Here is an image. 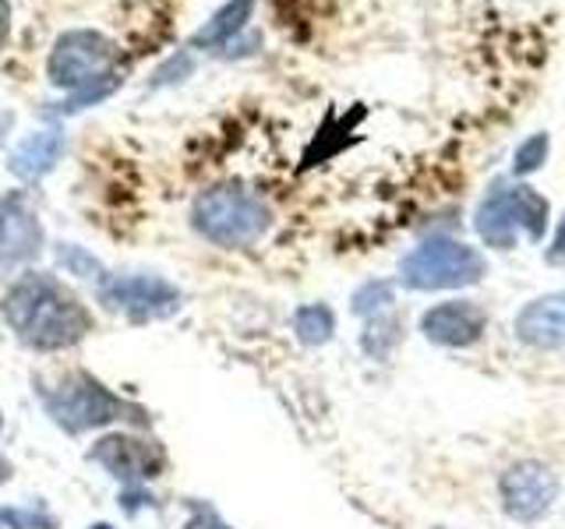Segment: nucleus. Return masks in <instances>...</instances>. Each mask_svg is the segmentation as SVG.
<instances>
[{
  "label": "nucleus",
  "mask_w": 565,
  "mask_h": 529,
  "mask_svg": "<svg viewBox=\"0 0 565 529\" xmlns=\"http://www.w3.org/2000/svg\"><path fill=\"white\" fill-rule=\"evenodd\" d=\"M57 261H61V269L67 272V276H78V279H85V282H99L106 279V269L99 264V258H93L88 251H82L78 244H61L57 247Z\"/></svg>",
  "instance_id": "nucleus-17"
},
{
  "label": "nucleus",
  "mask_w": 565,
  "mask_h": 529,
  "mask_svg": "<svg viewBox=\"0 0 565 529\" xmlns=\"http://www.w3.org/2000/svg\"><path fill=\"white\" fill-rule=\"evenodd\" d=\"M88 463L103 466L120 487H149L152 481L167 473L170 458L167 449L156 438L138 431H106L88 449Z\"/></svg>",
  "instance_id": "nucleus-6"
},
{
  "label": "nucleus",
  "mask_w": 565,
  "mask_h": 529,
  "mask_svg": "<svg viewBox=\"0 0 565 529\" xmlns=\"http://www.w3.org/2000/svg\"><path fill=\"white\" fill-rule=\"evenodd\" d=\"M420 332L438 346H470L484 332V311L467 300H449L420 317Z\"/></svg>",
  "instance_id": "nucleus-10"
},
{
  "label": "nucleus",
  "mask_w": 565,
  "mask_h": 529,
  "mask_svg": "<svg viewBox=\"0 0 565 529\" xmlns=\"http://www.w3.org/2000/svg\"><path fill=\"white\" fill-rule=\"evenodd\" d=\"M88 529H117V526H110V522H93Z\"/></svg>",
  "instance_id": "nucleus-25"
},
{
  "label": "nucleus",
  "mask_w": 565,
  "mask_h": 529,
  "mask_svg": "<svg viewBox=\"0 0 565 529\" xmlns=\"http://www.w3.org/2000/svg\"><path fill=\"white\" fill-rule=\"evenodd\" d=\"M255 11V0H226V4L209 18V22L191 35V46L194 50H212V46H223L226 40L244 29V22L252 18Z\"/></svg>",
  "instance_id": "nucleus-14"
},
{
  "label": "nucleus",
  "mask_w": 565,
  "mask_h": 529,
  "mask_svg": "<svg viewBox=\"0 0 565 529\" xmlns=\"http://www.w3.org/2000/svg\"><path fill=\"white\" fill-rule=\"evenodd\" d=\"M544 163H547V134L537 131L516 149V163H512V170H516L520 176H526V173H537Z\"/></svg>",
  "instance_id": "nucleus-20"
},
{
  "label": "nucleus",
  "mask_w": 565,
  "mask_h": 529,
  "mask_svg": "<svg viewBox=\"0 0 565 529\" xmlns=\"http://www.w3.org/2000/svg\"><path fill=\"white\" fill-rule=\"evenodd\" d=\"M117 46L96 29H71L64 32L50 53L46 75L50 85L75 93L64 110H82L85 102H96L117 88Z\"/></svg>",
  "instance_id": "nucleus-3"
},
{
  "label": "nucleus",
  "mask_w": 565,
  "mask_h": 529,
  "mask_svg": "<svg viewBox=\"0 0 565 529\" xmlns=\"http://www.w3.org/2000/svg\"><path fill=\"white\" fill-rule=\"evenodd\" d=\"M8 332L32 353H64L96 332V314L85 300L50 272H22L0 296Z\"/></svg>",
  "instance_id": "nucleus-1"
},
{
  "label": "nucleus",
  "mask_w": 565,
  "mask_h": 529,
  "mask_svg": "<svg viewBox=\"0 0 565 529\" xmlns=\"http://www.w3.org/2000/svg\"><path fill=\"white\" fill-rule=\"evenodd\" d=\"M4 229H8V223H4V208H0V247H4Z\"/></svg>",
  "instance_id": "nucleus-24"
},
{
  "label": "nucleus",
  "mask_w": 565,
  "mask_h": 529,
  "mask_svg": "<svg viewBox=\"0 0 565 529\" xmlns=\"http://www.w3.org/2000/svg\"><path fill=\"white\" fill-rule=\"evenodd\" d=\"M388 304H393V282H364V287L353 293V314H361V317L379 314Z\"/></svg>",
  "instance_id": "nucleus-19"
},
{
  "label": "nucleus",
  "mask_w": 565,
  "mask_h": 529,
  "mask_svg": "<svg viewBox=\"0 0 565 529\" xmlns=\"http://www.w3.org/2000/svg\"><path fill=\"white\" fill-rule=\"evenodd\" d=\"M335 332V314L326 304H305L294 314V335L305 346H322L332 339Z\"/></svg>",
  "instance_id": "nucleus-15"
},
{
  "label": "nucleus",
  "mask_w": 565,
  "mask_h": 529,
  "mask_svg": "<svg viewBox=\"0 0 565 529\" xmlns=\"http://www.w3.org/2000/svg\"><path fill=\"white\" fill-rule=\"evenodd\" d=\"M516 332L526 346L537 349L565 346V293H547L526 304L516 317Z\"/></svg>",
  "instance_id": "nucleus-11"
},
{
  "label": "nucleus",
  "mask_w": 565,
  "mask_h": 529,
  "mask_svg": "<svg viewBox=\"0 0 565 529\" xmlns=\"http://www.w3.org/2000/svg\"><path fill=\"white\" fill-rule=\"evenodd\" d=\"M0 434H4V410H0Z\"/></svg>",
  "instance_id": "nucleus-26"
},
{
  "label": "nucleus",
  "mask_w": 565,
  "mask_h": 529,
  "mask_svg": "<svg viewBox=\"0 0 565 529\" xmlns=\"http://www.w3.org/2000/svg\"><path fill=\"white\" fill-rule=\"evenodd\" d=\"M488 272L481 251L459 240H424L399 261V279L411 290H459Z\"/></svg>",
  "instance_id": "nucleus-5"
},
{
  "label": "nucleus",
  "mask_w": 565,
  "mask_h": 529,
  "mask_svg": "<svg viewBox=\"0 0 565 529\" xmlns=\"http://www.w3.org/2000/svg\"><path fill=\"white\" fill-rule=\"evenodd\" d=\"M473 226L488 247H499V251H512L516 247V205H512V187H491L488 198L477 205L473 212Z\"/></svg>",
  "instance_id": "nucleus-12"
},
{
  "label": "nucleus",
  "mask_w": 565,
  "mask_h": 529,
  "mask_svg": "<svg viewBox=\"0 0 565 529\" xmlns=\"http://www.w3.org/2000/svg\"><path fill=\"white\" fill-rule=\"evenodd\" d=\"M32 396L40 399L43 413L57 423L64 434H88L124 423V428H149V410L131 399L117 396L96 375L82 367L53 370V375H32Z\"/></svg>",
  "instance_id": "nucleus-2"
},
{
  "label": "nucleus",
  "mask_w": 565,
  "mask_h": 529,
  "mask_svg": "<svg viewBox=\"0 0 565 529\" xmlns=\"http://www.w3.org/2000/svg\"><path fill=\"white\" fill-rule=\"evenodd\" d=\"M512 205H516L520 229H526L530 240H541L547 229V202L534 187H512Z\"/></svg>",
  "instance_id": "nucleus-16"
},
{
  "label": "nucleus",
  "mask_w": 565,
  "mask_h": 529,
  "mask_svg": "<svg viewBox=\"0 0 565 529\" xmlns=\"http://www.w3.org/2000/svg\"><path fill=\"white\" fill-rule=\"evenodd\" d=\"M8 0H0V46H4L8 43Z\"/></svg>",
  "instance_id": "nucleus-23"
},
{
  "label": "nucleus",
  "mask_w": 565,
  "mask_h": 529,
  "mask_svg": "<svg viewBox=\"0 0 565 529\" xmlns=\"http://www.w3.org/2000/svg\"><path fill=\"white\" fill-rule=\"evenodd\" d=\"M64 152V134L61 131H32L29 138L18 141V149L8 155V170L18 176V181H43V176L57 166V159Z\"/></svg>",
  "instance_id": "nucleus-13"
},
{
  "label": "nucleus",
  "mask_w": 565,
  "mask_h": 529,
  "mask_svg": "<svg viewBox=\"0 0 565 529\" xmlns=\"http://www.w3.org/2000/svg\"><path fill=\"white\" fill-rule=\"evenodd\" d=\"M0 208H4V223H8L4 247H0V264L11 272L43 251V226H40V216H35V208L29 205L25 191H11L8 198L0 202Z\"/></svg>",
  "instance_id": "nucleus-9"
},
{
  "label": "nucleus",
  "mask_w": 565,
  "mask_h": 529,
  "mask_svg": "<svg viewBox=\"0 0 565 529\" xmlns=\"http://www.w3.org/2000/svg\"><path fill=\"white\" fill-rule=\"evenodd\" d=\"M0 526L4 529H57V519L50 516L46 508H0Z\"/></svg>",
  "instance_id": "nucleus-18"
},
{
  "label": "nucleus",
  "mask_w": 565,
  "mask_h": 529,
  "mask_svg": "<svg viewBox=\"0 0 565 529\" xmlns=\"http://www.w3.org/2000/svg\"><path fill=\"white\" fill-rule=\"evenodd\" d=\"M555 498H558V481L552 466L534 463V458L530 463H516L502 476V505L520 522H534L547 516Z\"/></svg>",
  "instance_id": "nucleus-8"
},
{
  "label": "nucleus",
  "mask_w": 565,
  "mask_h": 529,
  "mask_svg": "<svg viewBox=\"0 0 565 529\" xmlns=\"http://www.w3.org/2000/svg\"><path fill=\"white\" fill-rule=\"evenodd\" d=\"M547 264H565V216L558 219V229H555V240L552 247H547V255H544Z\"/></svg>",
  "instance_id": "nucleus-21"
},
{
  "label": "nucleus",
  "mask_w": 565,
  "mask_h": 529,
  "mask_svg": "<svg viewBox=\"0 0 565 529\" xmlns=\"http://www.w3.org/2000/svg\"><path fill=\"white\" fill-rule=\"evenodd\" d=\"M191 226L209 244L237 251V247H252L265 237V229L273 226V212L258 194L244 187H212L194 198Z\"/></svg>",
  "instance_id": "nucleus-4"
},
{
  "label": "nucleus",
  "mask_w": 565,
  "mask_h": 529,
  "mask_svg": "<svg viewBox=\"0 0 565 529\" xmlns=\"http://www.w3.org/2000/svg\"><path fill=\"white\" fill-rule=\"evenodd\" d=\"M11 476H14V463H11L8 455H0V487L11 484Z\"/></svg>",
  "instance_id": "nucleus-22"
},
{
  "label": "nucleus",
  "mask_w": 565,
  "mask_h": 529,
  "mask_svg": "<svg viewBox=\"0 0 565 529\" xmlns=\"http://www.w3.org/2000/svg\"><path fill=\"white\" fill-rule=\"evenodd\" d=\"M99 304L114 314H124L135 325L159 322L181 311V290L163 276H106L99 287Z\"/></svg>",
  "instance_id": "nucleus-7"
}]
</instances>
